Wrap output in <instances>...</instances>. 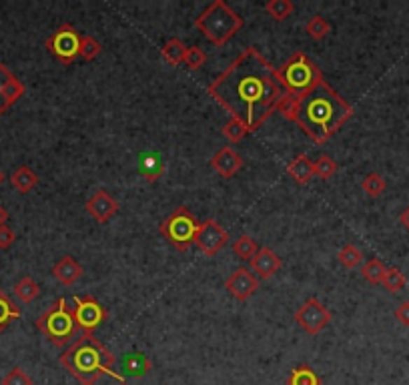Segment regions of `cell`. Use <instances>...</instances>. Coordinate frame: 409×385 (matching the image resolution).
I'll list each match as a JSON object with an SVG mask.
<instances>
[{"instance_id": "74e56055", "label": "cell", "mask_w": 409, "mask_h": 385, "mask_svg": "<svg viewBox=\"0 0 409 385\" xmlns=\"http://www.w3.org/2000/svg\"><path fill=\"white\" fill-rule=\"evenodd\" d=\"M16 241V235L13 229L8 227V225H2L0 227V249L4 251V249H11Z\"/></svg>"}, {"instance_id": "44dd1931", "label": "cell", "mask_w": 409, "mask_h": 385, "mask_svg": "<svg viewBox=\"0 0 409 385\" xmlns=\"http://www.w3.org/2000/svg\"><path fill=\"white\" fill-rule=\"evenodd\" d=\"M11 185L15 187L18 193H30L34 187L39 185V175L32 171L30 167L22 165L11 175Z\"/></svg>"}, {"instance_id": "2e32d148", "label": "cell", "mask_w": 409, "mask_h": 385, "mask_svg": "<svg viewBox=\"0 0 409 385\" xmlns=\"http://www.w3.org/2000/svg\"><path fill=\"white\" fill-rule=\"evenodd\" d=\"M251 269L259 275V279H269L281 269V257L269 247H259L257 255L251 259Z\"/></svg>"}, {"instance_id": "484cf974", "label": "cell", "mask_w": 409, "mask_h": 385, "mask_svg": "<svg viewBox=\"0 0 409 385\" xmlns=\"http://www.w3.org/2000/svg\"><path fill=\"white\" fill-rule=\"evenodd\" d=\"M265 13L271 16L273 20H285V18H289V16L295 13V4H293L291 0H269V2H265Z\"/></svg>"}, {"instance_id": "60d3db41", "label": "cell", "mask_w": 409, "mask_h": 385, "mask_svg": "<svg viewBox=\"0 0 409 385\" xmlns=\"http://www.w3.org/2000/svg\"><path fill=\"white\" fill-rule=\"evenodd\" d=\"M6 221H8V211L4 209V205H0V227L6 225Z\"/></svg>"}, {"instance_id": "4dcf8cb0", "label": "cell", "mask_w": 409, "mask_h": 385, "mask_svg": "<svg viewBox=\"0 0 409 385\" xmlns=\"http://www.w3.org/2000/svg\"><path fill=\"white\" fill-rule=\"evenodd\" d=\"M305 32L313 39V41H323L329 32H331V25H329V20H325L323 16H311L309 20H307L305 25Z\"/></svg>"}, {"instance_id": "6da1fadb", "label": "cell", "mask_w": 409, "mask_h": 385, "mask_svg": "<svg viewBox=\"0 0 409 385\" xmlns=\"http://www.w3.org/2000/svg\"><path fill=\"white\" fill-rule=\"evenodd\" d=\"M207 93L221 107L245 123L249 133L257 130L277 111L283 88L275 79V69L259 48L249 46L219 76L207 86Z\"/></svg>"}, {"instance_id": "7c38bea8", "label": "cell", "mask_w": 409, "mask_h": 385, "mask_svg": "<svg viewBox=\"0 0 409 385\" xmlns=\"http://www.w3.org/2000/svg\"><path fill=\"white\" fill-rule=\"evenodd\" d=\"M225 289H227L237 301H247L249 297L259 289V279L249 271V269H245V267H239V269H235V271L225 279Z\"/></svg>"}, {"instance_id": "f1b7e54d", "label": "cell", "mask_w": 409, "mask_h": 385, "mask_svg": "<svg viewBox=\"0 0 409 385\" xmlns=\"http://www.w3.org/2000/svg\"><path fill=\"white\" fill-rule=\"evenodd\" d=\"M385 271H387V267L381 263L380 259L377 257H371L366 265L361 267V277L366 279L367 283H371V285H380L381 281H383Z\"/></svg>"}, {"instance_id": "7a4b0ae2", "label": "cell", "mask_w": 409, "mask_h": 385, "mask_svg": "<svg viewBox=\"0 0 409 385\" xmlns=\"http://www.w3.org/2000/svg\"><path fill=\"white\" fill-rule=\"evenodd\" d=\"M353 116V107L325 81L305 97L295 100L289 121L305 133L313 143H327Z\"/></svg>"}, {"instance_id": "b9f144b4", "label": "cell", "mask_w": 409, "mask_h": 385, "mask_svg": "<svg viewBox=\"0 0 409 385\" xmlns=\"http://www.w3.org/2000/svg\"><path fill=\"white\" fill-rule=\"evenodd\" d=\"M4 183V173H2V169H0V185Z\"/></svg>"}, {"instance_id": "52a82bcc", "label": "cell", "mask_w": 409, "mask_h": 385, "mask_svg": "<svg viewBox=\"0 0 409 385\" xmlns=\"http://www.w3.org/2000/svg\"><path fill=\"white\" fill-rule=\"evenodd\" d=\"M199 225L201 223L197 221V217L190 213L185 205H181L162 221L159 233L167 239V243H171L175 247L176 251H187L195 243Z\"/></svg>"}, {"instance_id": "4316f807", "label": "cell", "mask_w": 409, "mask_h": 385, "mask_svg": "<svg viewBox=\"0 0 409 385\" xmlns=\"http://www.w3.org/2000/svg\"><path fill=\"white\" fill-rule=\"evenodd\" d=\"M287 385H321V379L309 365H299L289 373Z\"/></svg>"}, {"instance_id": "d6a6232c", "label": "cell", "mask_w": 409, "mask_h": 385, "mask_svg": "<svg viewBox=\"0 0 409 385\" xmlns=\"http://www.w3.org/2000/svg\"><path fill=\"white\" fill-rule=\"evenodd\" d=\"M223 135L231 141V143H239L243 141L249 135V128L245 127V123H241L239 119H229V123L223 127Z\"/></svg>"}, {"instance_id": "e0dca14e", "label": "cell", "mask_w": 409, "mask_h": 385, "mask_svg": "<svg viewBox=\"0 0 409 385\" xmlns=\"http://www.w3.org/2000/svg\"><path fill=\"white\" fill-rule=\"evenodd\" d=\"M83 273H85L83 265H81L78 261H74L71 255L62 257L59 263L53 267V275H55V279L67 287L74 285V283L83 277Z\"/></svg>"}, {"instance_id": "30bf717a", "label": "cell", "mask_w": 409, "mask_h": 385, "mask_svg": "<svg viewBox=\"0 0 409 385\" xmlns=\"http://www.w3.org/2000/svg\"><path fill=\"white\" fill-rule=\"evenodd\" d=\"M74 319L78 329H83V333H92L97 327H101L102 323L109 319V311L101 305V301L92 295H83V297H74L73 305Z\"/></svg>"}, {"instance_id": "5b68a950", "label": "cell", "mask_w": 409, "mask_h": 385, "mask_svg": "<svg viewBox=\"0 0 409 385\" xmlns=\"http://www.w3.org/2000/svg\"><path fill=\"white\" fill-rule=\"evenodd\" d=\"M195 27L215 46H223L243 29V16L237 15L225 0H215L197 16Z\"/></svg>"}, {"instance_id": "4fadbf2b", "label": "cell", "mask_w": 409, "mask_h": 385, "mask_svg": "<svg viewBox=\"0 0 409 385\" xmlns=\"http://www.w3.org/2000/svg\"><path fill=\"white\" fill-rule=\"evenodd\" d=\"M27 86L22 85V81H18L13 72L8 71L6 65L0 62V114H4L18 99L25 95Z\"/></svg>"}, {"instance_id": "1f68e13d", "label": "cell", "mask_w": 409, "mask_h": 385, "mask_svg": "<svg viewBox=\"0 0 409 385\" xmlns=\"http://www.w3.org/2000/svg\"><path fill=\"white\" fill-rule=\"evenodd\" d=\"M381 285L385 287L389 293H399L403 287L408 285V279H405V275L399 271L397 267H387V271L383 275Z\"/></svg>"}, {"instance_id": "9a60e30c", "label": "cell", "mask_w": 409, "mask_h": 385, "mask_svg": "<svg viewBox=\"0 0 409 385\" xmlns=\"http://www.w3.org/2000/svg\"><path fill=\"white\" fill-rule=\"evenodd\" d=\"M211 167L219 173L223 179H231L243 169V157L233 147H223L211 157Z\"/></svg>"}, {"instance_id": "d4e9b609", "label": "cell", "mask_w": 409, "mask_h": 385, "mask_svg": "<svg viewBox=\"0 0 409 385\" xmlns=\"http://www.w3.org/2000/svg\"><path fill=\"white\" fill-rule=\"evenodd\" d=\"M337 261H339L345 269H355V267H359V265H361V261H363V253H361V249H359L357 245L347 243V245H343V247L339 249V253H337Z\"/></svg>"}, {"instance_id": "7bdbcfd3", "label": "cell", "mask_w": 409, "mask_h": 385, "mask_svg": "<svg viewBox=\"0 0 409 385\" xmlns=\"http://www.w3.org/2000/svg\"><path fill=\"white\" fill-rule=\"evenodd\" d=\"M118 385H127V381H125V384H118Z\"/></svg>"}, {"instance_id": "8992f818", "label": "cell", "mask_w": 409, "mask_h": 385, "mask_svg": "<svg viewBox=\"0 0 409 385\" xmlns=\"http://www.w3.org/2000/svg\"><path fill=\"white\" fill-rule=\"evenodd\" d=\"M36 329L53 345H57V347L69 345L74 339L76 329H78L76 319H74L73 307L67 303L64 297H59L36 319Z\"/></svg>"}, {"instance_id": "8fae6325", "label": "cell", "mask_w": 409, "mask_h": 385, "mask_svg": "<svg viewBox=\"0 0 409 385\" xmlns=\"http://www.w3.org/2000/svg\"><path fill=\"white\" fill-rule=\"evenodd\" d=\"M227 243H229V233L221 227L219 221L204 219V223L199 225L195 245L199 247L201 253H204L207 257H215Z\"/></svg>"}, {"instance_id": "603a6c76", "label": "cell", "mask_w": 409, "mask_h": 385, "mask_svg": "<svg viewBox=\"0 0 409 385\" xmlns=\"http://www.w3.org/2000/svg\"><path fill=\"white\" fill-rule=\"evenodd\" d=\"M15 295L20 303H32V301L41 295V285H39L32 277L27 275V277H22V279L16 281Z\"/></svg>"}, {"instance_id": "277c9868", "label": "cell", "mask_w": 409, "mask_h": 385, "mask_svg": "<svg viewBox=\"0 0 409 385\" xmlns=\"http://www.w3.org/2000/svg\"><path fill=\"white\" fill-rule=\"evenodd\" d=\"M275 79L285 95L301 99L323 83V72L305 53H293L281 69H275Z\"/></svg>"}, {"instance_id": "83f0119b", "label": "cell", "mask_w": 409, "mask_h": 385, "mask_svg": "<svg viewBox=\"0 0 409 385\" xmlns=\"http://www.w3.org/2000/svg\"><path fill=\"white\" fill-rule=\"evenodd\" d=\"M257 251H259V245L251 235H241V237H237V241H233V253L241 261H251L257 255Z\"/></svg>"}, {"instance_id": "e575fe53", "label": "cell", "mask_w": 409, "mask_h": 385, "mask_svg": "<svg viewBox=\"0 0 409 385\" xmlns=\"http://www.w3.org/2000/svg\"><path fill=\"white\" fill-rule=\"evenodd\" d=\"M337 173V163L329 155H321L315 163V175L323 179V181H329L333 175Z\"/></svg>"}, {"instance_id": "ab89813d", "label": "cell", "mask_w": 409, "mask_h": 385, "mask_svg": "<svg viewBox=\"0 0 409 385\" xmlns=\"http://www.w3.org/2000/svg\"><path fill=\"white\" fill-rule=\"evenodd\" d=\"M399 223L403 225V229H405V231H409V207H405V209L399 213Z\"/></svg>"}, {"instance_id": "d590c367", "label": "cell", "mask_w": 409, "mask_h": 385, "mask_svg": "<svg viewBox=\"0 0 409 385\" xmlns=\"http://www.w3.org/2000/svg\"><path fill=\"white\" fill-rule=\"evenodd\" d=\"M204 62H207V53H204L201 46H190V48H187L185 62H183V65H187V69H190V71H199Z\"/></svg>"}, {"instance_id": "5bb4252c", "label": "cell", "mask_w": 409, "mask_h": 385, "mask_svg": "<svg viewBox=\"0 0 409 385\" xmlns=\"http://www.w3.org/2000/svg\"><path fill=\"white\" fill-rule=\"evenodd\" d=\"M85 207H87V213L95 221H99V223H106V221H111L118 213V201L111 193H106V191H97L87 201Z\"/></svg>"}, {"instance_id": "9c48e42d", "label": "cell", "mask_w": 409, "mask_h": 385, "mask_svg": "<svg viewBox=\"0 0 409 385\" xmlns=\"http://www.w3.org/2000/svg\"><path fill=\"white\" fill-rule=\"evenodd\" d=\"M295 321H297L299 327L305 331L307 335H317V333H321L323 329L329 325L331 311L317 297H309L295 311Z\"/></svg>"}, {"instance_id": "d6986e66", "label": "cell", "mask_w": 409, "mask_h": 385, "mask_svg": "<svg viewBox=\"0 0 409 385\" xmlns=\"http://www.w3.org/2000/svg\"><path fill=\"white\" fill-rule=\"evenodd\" d=\"M287 173L297 185H307L315 177V163L307 155H297L287 165Z\"/></svg>"}, {"instance_id": "3957f363", "label": "cell", "mask_w": 409, "mask_h": 385, "mask_svg": "<svg viewBox=\"0 0 409 385\" xmlns=\"http://www.w3.org/2000/svg\"><path fill=\"white\" fill-rule=\"evenodd\" d=\"M115 353H111L92 333H83V337H78L60 356V365L81 385H95L102 375L125 384V375L115 371Z\"/></svg>"}, {"instance_id": "ffe728a7", "label": "cell", "mask_w": 409, "mask_h": 385, "mask_svg": "<svg viewBox=\"0 0 409 385\" xmlns=\"http://www.w3.org/2000/svg\"><path fill=\"white\" fill-rule=\"evenodd\" d=\"M123 370H125V375H129V377H145L148 371L153 370V363H151V359L143 353H129V356L125 357V363H123Z\"/></svg>"}, {"instance_id": "8d00e7d4", "label": "cell", "mask_w": 409, "mask_h": 385, "mask_svg": "<svg viewBox=\"0 0 409 385\" xmlns=\"http://www.w3.org/2000/svg\"><path fill=\"white\" fill-rule=\"evenodd\" d=\"M0 385H34V381H32V377L27 371L15 367V370H11L2 377Z\"/></svg>"}, {"instance_id": "7402d4cb", "label": "cell", "mask_w": 409, "mask_h": 385, "mask_svg": "<svg viewBox=\"0 0 409 385\" xmlns=\"http://www.w3.org/2000/svg\"><path fill=\"white\" fill-rule=\"evenodd\" d=\"M20 315L22 313H20L18 305L0 289V333L8 327L15 319H18Z\"/></svg>"}, {"instance_id": "ac0fdd59", "label": "cell", "mask_w": 409, "mask_h": 385, "mask_svg": "<svg viewBox=\"0 0 409 385\" xmlns=\"http://www.w3.org/2000/svg\"><path fill=\"white\" fill-rule=\"evenodd\" d=\"M139 173L146 183H157L165 175V161L159 153H143L139 157Z\"/></svg>"}, {"instance_id": "f546056e", "label": "cell", "mask_w": 409, "mask_h": 385, "mask_svg": "<svg viewBox=\"0 0 409 385\" xmlns=\"http://www.w3.org/2000/svg\"><path fill=\"white\" fill-rule=\"evenodd\" d=\"M361 189L371 199H377V197H381L385 193L387 183H385V179L381 177L380 173H369L366 179L361 181Z\"/></svg>"}, {"instance_id": "ba28073f", "label": "cell", "mask_w": 409, "mask_h": 385, "mask_svg": "<svg viewBox=\"0 0 409 385\" xmlns=\"http://www.w3.org/2000/svg\"><path fill=\"white\" fill-rule=\"evenodd\" d=\"M44 48L59 60L60 65H73L81 50V34L73 25H60L46 41Z\"/></svg>"}, {"instance_id": "836d02e7", "label": "cell", "mask_w": 409, "mask_h": 385, "mask_svg": "<svg viewBox=\"0 0 409 385\" xmlns=\"http://www.w3.org/2000/svg\"><path fill=\"white\" fill-rule=\"evenodd\" d=\"M102 53L101 43L92 36H81V50H78V57L83 60H95Z\"/></svg>"}, {"instance_id": "cb8c5ba5", "label": "cell", "mask_w": 409, "mask_h": 385, "mask_svg": "<svg viewBox=\"0 0 409 385\" xmlns=\"http://www.w3.org/2000/svg\"><path fill=\"white\" fill-rule=\"evenodd\" d=\"M161 55L162 58L169 62V65H181V62H185V55H187V46L183 44L181 39H169L167 43L162 44L161 48Z\"/></svg>"}, {"instance_id": "f35d334b", "label": "cell", "mask_w": 409, "mask_h": 385, "mask_svg": "<svg viewBox=\"0 0 409 385\" xmlns=\"http://www.w3.org/2000/svg\"><path fill=\"white\" fill-rule=\"evenodd\" d=\"M395 319L403 325V327H409V299L401 301L395 309Z\"/></svg>"}]
</instances>
